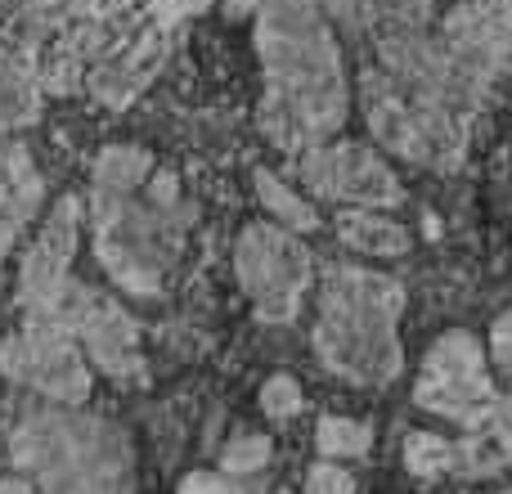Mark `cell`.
<instances>
[{
  "mask_svg": "<svg viewBox=\"0 0 512 494\" xmlns=\"http://www.w3.org/2000/svg\"><path fill=\"white\" fill-rule=\"evenodd\" d=\"M414 400L418 409L463 432H490L504 409V391L490 373V346H481V337H472L468 328H450L445 337H436L418 369Z\"/></svg>",
  "mask_w": 512,
  "mask_h": 494,
  "instance_id": "cell-6",
  "label": "cell"
},
{
  "mask_svg": "<svg viewBox=\"0 0 512 494\" xmlns=\"http://www.w3.org/2000/svg\"><path fill=\"white\" fill-rule=\"evenodd\" d=\"M315 445L319 454H328V459H360V454H369L373 445V427L369 423H355V418H319L315 427Z\"/></svg>",
  "mask_w": 512,
  "mask_h": 494,
  "instance_id": "cell-19",
  "label": "cell"
},
{
  "mask_svg": "<svg viewBox=\"0 0 512 494\" xmlns=\"http://www.w3.org/2000/svg\"><path fill=\"white\" fill-rule=\"evenodd\" d=\"M490 436H495V441L504 445V454H508V463H512V382H508L504 409H499V418H495V427H490Z\"/></svg>",
  "mask_w": 512,
  "mask_h": 494,
  "instance_id": "cell-26",
  "label": "cell"
},
{
  "mask_svg": "<svg viewBox=\"0 0 512 494\" xmlns=\"http://www.w3.org/2000/svg\"><path fill=\"white\" fill-rule=\"evenodd\" d=\"M14 463L32 468L54 494H135L131 450L99 418L36 414L18 427Z\"/></svg>",
  "mask_w": 512,
  "mask_h": 494,
  "instance_id": "cell-4",
  "label": "cell"
},
{
  "mask_svg": "<svg viewBox=\"0 0 512 494\" xmlns=\"http://www.w3.org/2000/svg\"><path fill=\"white\" fill-rule=\"evenodd\" d=\"M301 387H297V378H288V373H274L270 382L261 387V409L270 418H292V414H301Z\"/></svg>",
  "mask_w": 512,
  "mask_h": 494,
  "instance_id": "cell-21",
  "label": "cell"
},
{
  "mask_svg": "<svg viewBox=\"0 0 512 494\" xmlns=\"http://www.w3.org/2000/svg\"><path fill=\"white\" fill-rule=\"evenodd\" d=\"M256 54L265 63L261 126L283 153H306L346 122V68L319 0H261Z\"/></svg>",
  "mask_w": 512,
  "mask_h": 494,
  "instance_id": "cell-2",
  "label": "cell"
},
{
  "mask_svg": "<svg viewBox=\"0 0 512 494\" xmlns=\"http://www.w3.org/2000/svg\"><path fill=\"white\" fill-rule=\"evenodd\" d=\"M90 9H95V14H117V9L126 5V0H86Z\"/></svg>",
  "mask_w": 512,
  "mask_h": 494,
  "instance_id": "cell-27",
  "label": "cell"
},
{
  "mask_svg": "<svg viewBox=\"0 0 512 494\" xmlns=\"http://www.w3.org/2000/svg\"><path fill=\"white\" fill-rule=\"evenodd\" d=\"M373 45L378 63L360 77L373 140L436 176L459 171L512 63V0H459L436 27H387Z\"/></svg>",
  "mask_w": 512,
  "mask_h": 494,
  "instance_id": "cell-1",
  "label": "cell"
},
{
  "mask_svg": "<svg viewBox=\"0 0 512 494\" xmlns=\"http://www.w3.org/2000/svg\"><path fill=\"white\" fill-rule=\"evenodd\" d=\"M41 203V176L23 149H0V256Z\"/></svg>",
  "mask_w": 512,
  "mask_h": 494,
  "instance_id": "cell-13",
  "label": "cell"
},
{
  "mask_svg": "<svg viewBox=\"0 0 512 494\" xmlns=\"http://www.w3.org/2000/svg\"><path fill=\"white\" fill-rule=\"evenodd\" d=\"M306 494H355V477L342 463H315L306 477Z\"/></svg>",
  "mask_w": 512,
  "mask_h": 494,
  "instance_id": "cell-22",
  "label": "cell"
},
{
  "mask_svg": "<svg viewBox=\"0 0 512 494\" xmlns=\"http://www.w3.org/2000/svg\"><path fill=\"white\" fill-rule=\"evenodd\" d=\"M337 239L351 252L364 256H405L409 252V230L391 216L373 212V207H351L337 216Z\"/></svg>",
  "mask_w": 512,
  "mask_h": 494,
  "instance_id": "cell-14",
  "label": "cell"
},
{
  "mask_svg": "<svg viewBox=\"0 0 512 494\" xmlns=\"http://www.w3.org/2000/svg\"><path fill=\"white\" fill-rule=\"evenodd\" d=\"M72 252H77V203L59 198L54 212L45 216L36 243L23 256V301L32 310H50L54 301L68 292V270H72Z\"/></svg>",
  "mask_w": 512,
  "mask_h": 494,
  "instance_id": "cell-11",
  "label": "cell"
},
{
  "mask_svg": "<svg viewBox=\"0 0 512 494\" xmlns=\"http://www.w3.org/2000/svg\"><path fill=\"white\" fill-rule=\"evenodd\" d=\"M234 270H239V283L261 324H292L301 297L310 292V279H315V261H310L306 243L270 221H256L239 234Z\"/></svg>",
  "mask_w": 512,
  "mask_h": 494,
  "instance_id": "cell-7",
  "label": "cell"
},
{
  "mask_svg": "<svg viewBox=\"0 0 512 494\" xmlns=\"http://www.w3.org/2000/svg\"><path fill=\"white\" fill-rule=\"evenodd\" d=\"M265 463H270V441L256 436V432L234 436V441L225 445V454H221V468L230 472V477H248V472L265 468Z\"/></svg>",
  "mask_w": 512,
  "mask_h": 494,
  "instance_id": "cell-20",
  "label": "cell"
},
{
  "mask_svg": "<svg viewBox=\"0 0 512 494\" xmlns=\"http://www.w3.org/2000/svg\"><path fill=\"white\" fill-rule=\"evenodd\" d=\"M0 494H32V486L18 481V477H9V481H0Z\"/></svg>",
  "mask_w": 512,
  "mask_h": 494,
  "instance_id": "cell-28",
  "label": "cell"
},
{
  "mask_svg": "<svg viewBox=\"0 0 512 494\" xmlns=\"http://www.w3.org/2000/svg\"><path fill=\"white\" fill-rule=\"evenodd\" d=\"M0 369L23 387L59 400V405H81L90 396V369L81 360L77 342H72L68 328L50 324V319L32 315L23 333L9 337L0 346Z\"/></svg>",
  "mask_w": 512,
  "mask_h": 494,
  "instance_id": "cell-8",
  "label": "cell"
},
{
  "mask_svg": "<svg viewBox=\"0 0 512 494\" xmlns=\"http://www.w3.org/2000/svg\"><path fill=\"white\" fill-rule=\"evenodd\" d=\"M95 221L104 270L122 288L153 297L185 234V212H176V180L149 176V185L131 198H95Z\"/></svg>",
  "mask_w": 512,
  "mask_h": 494,
  "instance_id": "cell-5",
  "label": "cell"
},
{
  "mask_svg": "<svg viewBox=\"0 0 512 494\" xmlns=\"http://www.w3.org/2000/svg\"><path fill=\"white\" fill-rule=\"evenodd\" d=\"M297 176L315 198L346 203V207L382 212V207H396L405 198L396 171L369 144H315V149L301 153Z\"/></svg>",
  "mask_w": 512,
  "mask_h": 494,
  "instance_id": "cell-9",
  "label": "cell"
},
{
  "mask_svg": "<svg viewBox=\"0 0 512 494\" xmlns=\"http://www.w3.org/2000/svg\"><path fill=\"white\" fill-rule=\"evenodd\" d=\"M180 494H234V486L225 477H212V472H189Z\"/></svg>",
  "mask_w": 512,
  "mask_h": 494,
  "instance_id": "cell-25",
  "label": "cell"
},
{
  "mask_svg": "<svg viewBox=\"0 0 512 494\" xmlns=\"http://www.w3.org/2000/svg\"><path fill=\"white\" fill-rule=\"evenodd\" d=\"M167 36H171V23L153 18V27L135 32L131 41L113 45V50L90 68V90H95V99H104V104H113V108L131 104V99L158 77L162 63H167V50H171Z\"/></svg>",
  "mask_w": 512,
  "mask_h": 494,
  "instance_id": "cell-12",
  "label": "cell"
},
{
  "mask_svg": "<svg viewBox=\"0 0 512 494\" xmlns=\"http://www.w3.org/2000/svg\"><path fill=\"white\" fill-rule=\"evenodd\" d=\"M400 315H405V288L391 274L360 270V265H328L315 319L319 364L355 387L396 382L405 369L396 333Z\"/></svg>",
  "mask_w": 512,
  "mask_h": 494,
  "instance_id": "cell-3",
  "label": "cell"
},
{
  "mask_svg": "<svg viewBox=\"0 0 512 494\" xmlns=\"http://www.w3.org/2000/svg\"><path fill=\"white\" fill-rule=\"evenodd\" d=\"M207 5H212V0H153V18H162V23L176 27L180 18L198 14V9H207Z\"/></svg>",
  "mask_w": 512,
  "mask_h": 494,
  "instance_id": "cell-24",
  "label": "cell"
},
{
  "mask_svg": "<svg viewBox=\"0 0 512 494\" xmlns=\"http://www.w3.org/2000/svg\"><path fill=\"white\" fill-rule=\"evenodd\" d=\"M490 360L499 364V373L512 382V310L495 319V328H490Z\"/></svg>",
  "mask_w": 512,
  "mask_h": 494,
  "instance_id": "cell-23",
  "label": "cell"
},
{
  "mask_svg": "<svg viewBox=\"0 0 512 494\" xmlns=\"http://www.w3.org/2000/svg\"><path fill=\"white\" fill-rule=\"evenodd\" d=\"M256 194H261L265 212H270L274 221H283V230H315L319 225L315 207L301 194H292V185H283L274 171H256Z\"/></svg>",
  "mask_w": 512,
  "mask_h": 494,
  "instance_id": "cell-17",
  "label": "cell"
},
{
  "mask_svg": "<svg viewBox=\"0 0 512 494\" xmlns=\"http://www.w3.org/2000/svg\"><path fill=\"white\" fill-rule=\"evenodd\" d=\"M36 113H41V81L32 77L27 63L0 54V135L36 122Z\"/></svg>",
  "mask_w": 512,
  "mask_h": 494,
  "instance_id": "cell-15",
  "label": "cell"
},
{
  "mask_svg": "<svg viewBox=\"0 0 512 494\" xmlns=\"http://www.w3.org/2000/svg\"><path fill=\"white\" fill-rule=\"evenodd\" d=\"M283 494H288V490H283Z\"/></svg>",
  "mask_w": 512,
  "mask_h": 494,
  "instance_id": "cell-29",
  "label": "cell"
},
{
  "mask_svg": "<svg viewBox=\"0 0 512 494\" xmlns=\"http://www.w3.org/2000/svg\"><path fill=\"white\" fill-rule=\"evenodd\" d=\"M405 463L414 477H459V441H441L432 432H409L405 441Z\"/></svg>",
  "mask_w": 512,
  "mask_h": 494,
  "instance_id": "cell-18",
  "label": "cell"
},
{
  "mask_svg": "<svg viewBox=\"0 0 512 494\" xmlns=\"http://www.w3.org/2000/svg\"><path fill=\"white\" fill-rule=\"evenodd\" d=\"M153 158L144 149H104V158L95 162V198H131L149 185Z\"/></svg>",
  "mask_w": 512,
  "mask_h": 494,
  "instance_id": "cell-16",
  "label": "cell"
},
{
  "mask_svg": "<svg viewBox=\"0 0 512 494\" xmlns=\"http://www.w3.org/2000/svg\"><path fill=\"white\" fill-rule=\"evenodd\" d=\"M36 319H50V324L68 328L86 342L90 360L99 364L113 378H131L140 373V337H135V324L117 301L99 297L90 288H68L50 310H32Z\"/></svg>",
  "mask_w": 512,
  "mask_h": 494,
  "instance_id": "cell-10",
  "label": "cell"
}]
</instances>
